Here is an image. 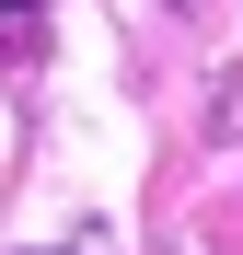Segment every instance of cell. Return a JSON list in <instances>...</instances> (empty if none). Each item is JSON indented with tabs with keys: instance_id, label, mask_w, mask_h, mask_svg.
Instances as JSON below:
<instances>
[{
	"instance_id": "1",
	"label": "cell",
	"mask_w": 243,
	"mask_h": 255,
	"mask_svg": "<svg viewBox=\"0 0 243 255\" xmlns=\"http://www.w3.org/2000/svg\"><path fill=\"white\" fill-rule=\"evenodd\" d=\"M0 12H12V23H35V12H47V0H0Z\"/></svg>"
}]
</instances>
